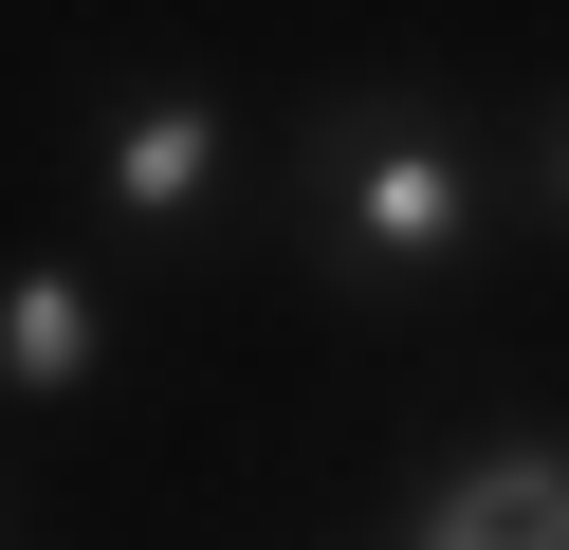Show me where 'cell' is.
<instances>
[{
  "mask_svg": "<svg viewBox=\"0 0 569 550\" xmlns=\"http://www.w3.org/2000/svg\"><path fill=\"white\" fill-rule=\"evenodd\" d=\"M276 183H295V239H312V276L349 312H422L515 220V129H478L441 73H349V92L295 110Z\"/></svg>",
  "mask_w": 569,
  "mask_h": 550,
  "instance_id": "1",
  "label": "cell"
},
{
  "mask_svg": "<svg viewBox=\"0 0 569 550\" xmlns=\"http://www.w3.org/2000/svg\"><path fill=\"white\" fill-rule=\"evenodd\" d=\"M74 183H92V239L111 257H202L258 183V129H239L221 73H111L74 129Z\"/></svg>",
  "mask_w": 569,
  "mask_h": 550,
  "instance_id": "2",
  "label": "cell"
},
{
  "mask_svg": "<svg viewBox=\"0 0 569 550\" xmlns=\"http://www.w3.org/2000/svg\"><path fill=\"white\" fill-rule=\"evenodd\" d=\"M386 550H569V459H551L532 422L459 440V459L422 477L405 513H386Z\"/></svg>",
  "mask_w": 569,
  "mask_h": 550,
  "instance_id": "3",
  "label": "cell"
},
{
  "mask_svg": "<svg viewBox=\"0 0 569 550\" xmlns=\"http://www.w3.org/2000/svg\"><path fill=\"white\" fill-rule=\"evenodd\" d=\"M129 349V293L92 257H0V403L38 422V403H92Z\"/></svg>",
  "mask_w": 569,
  "mask_h": 550,
  "instance_id": "4",
  "label": "cell"
}]
</instances>
